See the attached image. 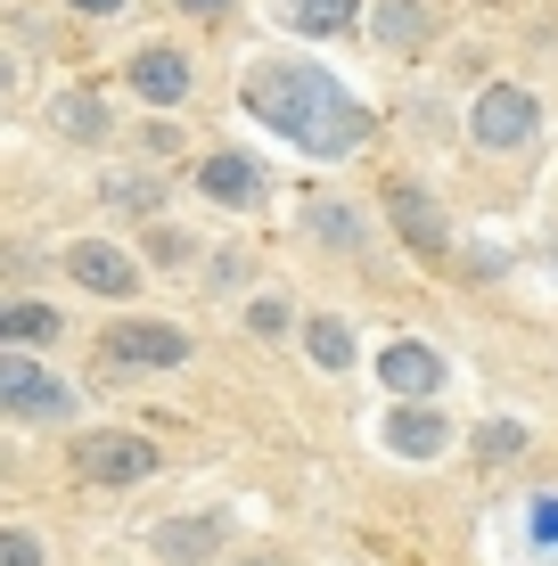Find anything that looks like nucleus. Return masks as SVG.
Listing matches in <instances>:
<instances>
[{
    "mask_svg": "<svg viewBox=\"0 0 558 566\" xmlns=\"http://www.w3.org/2000/svg\"><path fill=\"white\" fill-rule=\"evenodd\" d=\"M239 99H246V115H255L263 132L296 140L304 156H354L370 140V107H361L337 74L304 66V57H263V66H246Z\"/></svg>",
    "mask_w": 558,
    "mask_h": 566,
    "instance_id": "nucleus-1",
    "label": "nucleus"
},
{
    "mask_svg": "<svg viewBox=\"0 0 558 566\" xmlns=\"http://www.w3.org/2000/svg\"><path fill=\"white\" fill-rule=\"evenodd\" d=\"M74 476L83 484H148L157 476V443L131 436V427H83V436L66 443Z\"/></svg>",
    "mask_w": 558,
    "mask_h": 566,
    "instance_id": "nucleus-2",
    "label": "nucleus"
},
{
    "mask_svg": "<svg viewBox=\"0 0 558 566\" xmlns=\"http://www.w3.org/2000/svg\"><path fill=\"white\" fill-rule=\"evenodd\" d=\"M0 411L25 427H57V419H74V386L50 378L33 354H0Z\"/></svg>",
    "mask_w": 558,
    "mask_h": 566,
    "instance_id": "nucleus-3",
    "label": "nucleus"
},
{
    "mask_svg": "<svg viewBox=\"0 0 558 566\" xmlns=\"http://www.w3.org/2000/svg\"><path fill=\"white\" fill-rule=\"evenodd\" d=\"M468 132H476V148H526L534 132H543V107H534V91H517V83H485Z\"/></svg>",
    "mask_w": 558,
    "mask_h": 566,
    "instance_id": "nucleus-4",
    "label": "nucleus"
},
{
    "mask_svg": "<svg viewBox=\"0 0 558 566\" xmlns=\"http://www.w3.org/2000/svg\"><path fill=\"white\" fill-rule=\"evenodd\" d=\"M107 354L131 361V369H181L198 345H189L172 321H115V328H107Z\"/></svg>",
    "mask_w": 558,
    "mask_h": 566,
    "instance_id": "nucleus-5",
    "label": "nucleus"
},
{
    "mask_svg": "<svg viewBox=\"0 0 558 566\" xmlns=\"http://www.w3.org/2000/svg\"><path fill=\"white\" fill-rule=\"evenodd\" d=\"M66 280H74V287H91V296H107V304H124L131 287H140V271H131L124 247H107V239H74V247H66Z\"/></svg>",
    "mask_w": 558,
    "mask_h": 566,
    "instance_id": "nucleus-6",
    "label": "nucleus"
},
{
    "mask_svg": "<svg viewBox=\"0 0 558 566\" xmlns=\"http://www.w3.org/2000/svg\"><path fill=\"white\" fill-rule=\"evenodd\" d=\"M387 213H394V230H402V239H411L428 263H444L452 230H444V206H435L419 181H387Z\"/></svg>",
    "mask_w": 558,
    "mask_h": 566,
    "instance_id": "nucleus-7",
    "label": "nucleus"
},
{
    "mask_svg": "<svg viewBox=\"0 0 558 566\" xmlns=\"http://www.w3.org/2000/svg\"><path fill=\"white\" fill-rule=\"evenodd\" d=\"M378 378H387V395H402V402H428L435 386H444V354L419 345V337H394L387 354H378Z\"/></svg>",
    "mask_w": 558,
    "mask_h": 566,
    "instance_id": "nucleus-8",
    "label": "nucleus"
},
{
    "mask_svg": "<svg viewBox=\"0 0 558 566\" xmlns=\"http://www.w3.org/2000/svg\"><path fill=\"white\" fill-rule=\"evenodd\" d=\"M198 189H206V198H214V206H263V189H272V181H263V165H255V156H206V165H198Z\"/></svg>",
    "mask_w": 558,
    "mask_h": 566,
    "instance_id": "nucleus-9",
    "label": "nucleus"
},
{
    "mask_svg": "<svg viewBox=\"0 0 558 566\" xmlns=\"http://www.w3.org/2000/svg\"><path fill=\"white\" fill-rule=\"evenodd\" d=\"M444 443H452L444 411H428V402H394V411H387V452H402V460H435Z\"/></svg>",
    "mask_w": 558,
    "mask_h": 566,
    "instance_id": "nucleus-10",
    "label": "nucleus"
},
{
    "mask_svg": "<svg viewBox=\"0 0 558 566\" xmlns=\"http://www.w3.org/2000/svg\"><path fill=\"white\" fill-rule=\"evenodd\" d=\"M131 91H140L148 107H181L189 99V57L181 50H140L131 57Z\"/></svg>",
    "mask_w": 558,
    "mask_h": 566,
    "instance_id": "nucleus-11",
    "label": "nucleus"
},
{
    "mask_svg": "<svg viewBox=\"0 0 558 566\" xmlns=\"http://www.w3.org/2000/svg\"><path fill=\"white\" fill-rule=\"evenodd\" d=\"M370 33H378L387 50H419V42H428V9H419V0H378Z\"/></svg>",
    "mask_w": 558,
    "mask_h": 566,
    "instance_id": "nucleus-12",
    "label": "nucleus"
},
{
    "mask_svg": "<svg viewBox=\"0 0 558 566\" xmlns=\"http://www.w3.org/2000/svg\"><path fill=\"white\" fill-rule=\"evenodd\" d=\"M66 337V321H57L50 304H9L0 312V345H57Z\"/></svg>",
    "mask_w": 558,
    "mask_h": 566,
    "instance_id": "nucleus-13",
    "label": "nucleus"
},
{
    "mask_svg": "<svg viewBox=\"0 0 558 566\" xmlns=\"http://www.w3.org/2000/svg\"><path fill=\"white\" fill-rule=\"evenodd\" d=\"M214 542H222L214 517H172V525H157V551H165V558H206Z\"/></svg>",
    "mask_w": 558,
    "mask_h": 566,
    "instance_id": "nucleus-14",
    "label": "nucleus"
},
{
    "mask_svg": "<svg viewBox=\"0 0 558 566\" xmlns=\"http://www.w3.org/2000/svg\"><path fill=\"white\" fill-rule=\"evenodd\" d=\"M361 17V0H287V25L296 33H345Z\"/></svg>",
    "mask_w": 558,
    "mask_h": 566,
    "instance_id": "nucleus-15",
    "label": "nucleus"
},
{
    "mask_svg": "<svg viewBox=\"0 0 558 566\" xmlns=\"http://www.w3.org/2000/svg\"><path fill=\"white\" fill-rule=\"evenodd\" d=\"M304 354H313V369L337 378V369L354 361V328H345V321H313V328H304Z\"/></svg>",
    "mask_w": 558,
    "mask_h": 566,
    "instance_id": "nucleus-16",
    "label": "nucleus"
},
{
    "mask_svg": "<svg viewBox=\"0 0 558 566\" xmlns=\"http://www.w3.org/2000/svg\"><path fill=\"white\" fill-rule=\"evenodd\" d=\"M57 132H74V140H99V132H107V107L91 99V91H66V99H57Z\"/></svg>",
    "mask_w": 558,
    "mask_h": 566,
    "instance_id": "nucleus-17",
    "label": "nucleus"
},
{
    "mask_svg": "<svg viewBox=\"0 0 558 566\" xmlns=\"http://www.w3.org/2000/svg\"><path fill=\"white\" fill-rule=\"evenodd\" d=\"M165 189L157 181H131V172H107V206H131V213H157Z\"/></svg>",
    "mask_w": 558,
    "mask_h": 566,
    "instance_id": "nucleus-18",
    "label": "nucleus"
},
{
    "mask_svg": "<svg viewBox=\"0 0 558 566\" xmlns=\"http://www.w3.org/2000/svg\"><path fill=\"white\" fill-rule=\"evenodd\" d=\"M313 230L329 247H354V213H345V206H313Z\"/></svg>",
    "mask_w": 558,
    "mask_h": 566,
    "instance_id": "nucleus-19",
    "label": "nucleus"
},
{
    "mask_svg": "<svg viewBox=\"0 0 558 566\" xmlns=\"http://www.w3.org/2000/svg\"><path fill=\"white\" fill-rule=\"evenodd\" d=\"M246 328H255V337H280V328H287V304H280V296H255V304H246Z\"/></svg>",
    "mask_w": 558,
    "mask_h": 566,
    "instance_id": "nucleus-20",
    "label": "nucleus"
},
{
    "mask_svg": "<svg viewBox=\"0 0 558 566\" xmlns=\"http://www.w3.org/2000/svg\"><path fill=\"white\" fill-rule=\"evenodd\" d=\"M0 566H42V542L33 534H0Z\"/></svg>",
    "mask_w": 558,
    "mask_h": 566,
    "instance_id": "nucleus-21",
    "label": "nucleus"
},
{
    "mask_svg": "<svg viewBox=\"0 0 558 566\" xmlns=\"http://www.w3.org/2000/svg\"><path fill=\"white\" fill-rule=\"evenodd\" d=\"M534 534H543V542H558V501H534Z\"/></svg>",
    "mask_w": 558,
    "mask_h": 566,
    "instance_id": "nucleus-22",
    "label": "nucleus"
},
{
    "mask_svg": "<svg viewBox=\"0 0 558 566\" xmlns=\"http://www.w3.org/2000/svg\"><path fill=\"white\" fill-rule=\"evenodd\" d=\"M66 9H83V17H115L124 0H66Z\"/></svg>",
    "mask_w": 558,
    "mask_h": 566,
    "instance_id": "nucleus-23",
    "label": "nucleus"
},
{
    "mask_svg": "<svg viewBox=\"0 0 558 566\" xmlns=\"http://www.w3.org/2000/svg\"><path fill=\"white\" fill-rule=\"evenodd\" d=\"M189 17H230V0H181Z\"/></svg>",
    "mask_w": 558,
    "mask_h": 566,
    "instance_id": "nucleus-24",
    "label": "nucleus"
},
{
    "mask_svg": "<svg viewBox=\"0 0 558 566\" xmlns=\"http://www.w3.org/2000/svg\"><path fill=\"white\" fill-rule=\"evenodd\" d=\"M246 566H287V558H246Z\"/></svg>",
    "mask_w": 558,
    "mask_h": 566,
    "instance_id": "nucleus-25",
    "label": "nucleus"
}]
</instances>
